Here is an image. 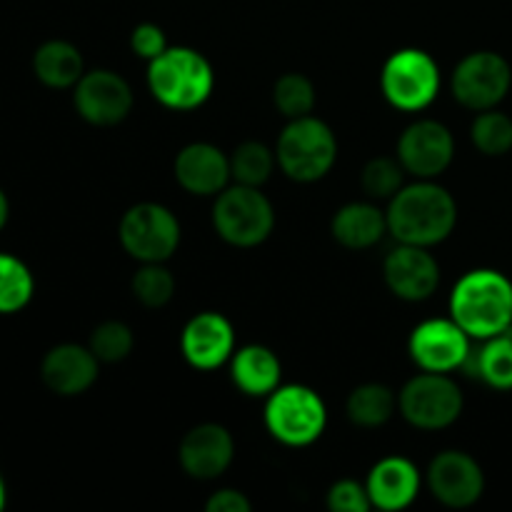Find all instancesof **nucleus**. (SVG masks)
<instances>
[{"label": "nucleus", "mask_w": 512, "mask_h": 512, "mask_svg": "<svg viewBox=\"0 0 512 512\" xmlns=\"http://www.w3.org/2000/svg\"><path fill=\"white\" fill-rule=\"evenodd\" d=\"M133 295L145 308H163L175 295V278L163 263H145L133 278Z\"/></svg>", "instance_id": "obj_30"}, {"label": "nucleus", "mask_w": 512, "mask_h": 512, "mask_svg": "<svg viewBox=\"0 0 512 512\" xmlns=\"http://www.w3.org/2000/svg\"><path fill=\"white\" fill-rule=\"evenodd\" d=\"M205 508L208 512H250V500L238 490H218L215 495H210Z\"/></svg>", "instance_id": "obj_35"}, {"label": "nucleus", "mask_w": 512, "mask_h": 512, "mask_svg": "<svg viewBox=\"0 0 512 512\" xmlns=\"http://www.w3.org/2000/svg\"><path fill=\"white\" fill-rule=\"evenodd\" d=\"M430 493L448 508H470L485 493V475L478 460L460 450H445L428 468Z\"/></svg>", "instance_id": "obj_14"}, {"label": "nucleus", "mask_w": 512, "mask_h": 512, "mask_svg": "<svg viewBox=\"0 0 512 512\" xmlns=\"http://www.w3.org/2000/svg\"><path fill=\"white\" fill-rule=\"evenodd\" d=\"M328 413L315 390L305 385H283L268 395L265 428L275 440L293 448L315 443L323 435Z\"/></svg>", "instance_id": "obj_5"}, {"label": "nucleus", "mask_w": 512, "mask_h": 512, "mask_svg": "<svg viewBox=\"0 0 512 512\" xmlns=\"http://www.w3.org/2000/svg\"><path fill=\"white\" fill-rule=\"evenodd\" d=\"M328 508L333 512H368L373 508L368 488L355 480H340L330 488Z\"/></svg>", "instance_id": "obj_33"}, {"label": "nucleus", "mask_w": 512, "mask_h": 512, "mask_svg": "<svg viewBox=\"0 0 512 512\" xmlns=\"http://www.w3.org/2000/svg\"><path fill=\"white\" fill-rule=\"evenodd\" d=\"M75 110L98 128H110L128 118L133 110V90L123 75L113 70H90L75 83Z\"/></svg>", "instance_id": "obj_11"}, {"label": "nucleus", "mask_w": 512, "mask_h": 512, "mask_svg": "<svg viewBox=\"0 0 512 512\" xmlns=\"http://www.w3.org/2000/svg\"><path fill=\"white\" fill-rule=\"evenodd\" d=\"M235 455L233 435L215 423L195 425L180 440L178 458L185 473L195 480H215L230 468Z\"/></svg>", "instance_id": "obj_16"}, {"label": "nucleus", "mask_w": 512, "mask_h": 512, "mask_svg": "<svg viewBox=\"0 0 512 512\" xmlns=\"http://www.w3.org/2000/svg\"><path fill=\"white\" fill-rule=\"evenodd\" d=\"M5 508V483H3V478H0V510Z\"/></svg>", "instance_id": "obj_37"}, {"label": "nucleus", "mask_w": 512, "mask_h": 512, "mask_svg": "<svg viewBox=\"0 0 512 512\" xmlns=\"http://www.w3.org/2000/svg\"><path fill=\"white\" fill-rule=\"evenodd\" d=\"M395 405H398V400L388 385H360L348 398V418L360 428H380L393 418Z\"/></svg>", "instance_id": "obj_25"}, {"label": "nucleus", "mask_w": 512, "mask_h": 512, "mask_svg": "<svg viewBox=\"0 0 512 512\" xmlns=\"http://www.w3.org/2000/svg\"><path fill=\"white\" fill-rule=\"evenodd\" d=\"M473 145L488 158H500L512 150V118L500 110H483L470 128Z\"/></svg>", "instance_id": "obj_28"}, {"label": "nucleus", "mask_w": 512, "mask_h": 512, "mask_svg": "<svg viewBox=\"0 0 512 512\" xmlns=\"http://www.w3.org/2000/svg\"><path fill=\"white\" fill-rule=\"evenodd\" d=\"M98 363L100 360L95 358L93 350L83 348V345H55L40 363V378H43L45 388L53 390L55 395L73 398V395L93 388V383L98 380Z\"/></svg>", "instance_id": "obj_17"}, {"label": "nucleus", "mask_w": 512, "mask_h": 512, "mask_svg": "<svg viewBox=\"0 0 512 512\" xmlns=\"http://www.w3.org/2000/svg\"><path fill=\"white\" fill-rule=\"evenodd\" d=\"M8 215H10V203L8 198H5L3 188H0V230H3L5 223H8Z\"/></svg>", "instance_id": "obj_36"}, {"label": "nucleus", "mask_w": 512, "mask_h": 512, "mask_svg": "<svg viewBox=\"0 0 512 512\" xmlns=\"http://www.w3.org/2000/svg\"><path fill=\"white\" fill-rule=\"evenodd\" d=\"M35 280L23 260L0 253V315L20 313L33 300Z\"/></svg>", "instance_id": "obj_26"}, {"label": "nucleus", "mask_w": 512, "mask_h": 512, "mask_svg": "<svg viewBox=\"0 0 512 512\" xmlns=\"http://www.w3.org/2000/svg\"><path fill=\"white\" fill-rule=\"evenodd\" d=\"M450 315L475 340L508 333L512 328V283L498 270H470L450 295Z\"/></svg>", "instance_id": "obj_2"}, {"label": "nucleus", "mask_w": 512, "mask_h": 512, "mask_svg": "<svg viewBox=\"0 0 512 512\" xmlns=\"http://www.w3.org/2000/svg\"><path fill=\"white\" fill-rule=\"evenodd\" d=\"M235 333L220 313H200L185 325L180 348L185 360L198 370H213L233 355Z\"/></svg>", "instance_id": "obj_18"}, {"label": "nucleus", "mask_w": 512, "mask_h": 512, "mask_svg": "<svg viewBox=\"0 0 512 512\" xmlns=\"http://www.w3.org/2000/svg\"><path fill=\"white\" fill-rule=\"evenodd\" d=\"M175 178L193 195H218L233 178L230 158L210 143H190L175 158Z\"/></svg>", "instance_id": "obj_19"}, {"label": "nucleus", "mask_w": 512, "mask_h": 512, "mask_svg": "<svg viewBox=\"0 0 512 512\" xmlns=\"http://www.w3.org/2000/svg\"><path fill=\"white\" fill-rule=\"evenodd\" d=\"M455 155L453 133L438 120H418L408 125L398 140V160L405 173L433 180L448 170Z\"/></svg>", "instance_id": "obj_12"}, {"label": "nucleus", "mask_w": 512, "mask_h": 512, "mask_svg": "<svg viewBox=\"0 0 512 512\" xmlns=\"http://www.w3.org/2000/svg\"><path fill=\"white\" fill-rule=\"evenodd\" d=\"M213 225L225 243L235 248H255L273 233V205L260 188L238 183L225 188L215 200Z\"/></svg>", "instance_id": "obj_6"}, {"label": "nucleus", "mask_w": 512, "mask_h": 512, "mask_svg": "<svg viewBox=\"0 0 512 512\" xmlns=\"http://www.w3.org/2000/svg\"><path fill=\"white\" fill-rule=\"evenodd\" d=\"M275 105L285 118H305L313 113L315 108V88L305 75L300 73H285L283 78L275 83L273 90Z\"/></svg>", "instance_id": "obj_29"}, {"label": "nucleus", "mask_w": 512, "mask_h": 512, "mask_svg": "<svg viewBox=\"0 0 512 512\" xmlns=\"http://www.w3.org/2000/svg\"><path fill=\"white\" fill-rule=\"evenodd\" d=\"M410 358L430 373H453L470 355V335L450 320H425L410 335Z\"/></svg>", "instance_id": "obj_13"}, {"label": "nucleus", "mask_w": 512, "mask_h": 512, "mask_svg": "<svg viewBox=\"0 0 512 512\" xmlns=\"http://www.w3.org/2000/svg\"><path fill=\"white\" fill-rule=\"evenodd\" d=\"M280 170L298 183H315L325 178L338 158V140L323 120L305 115L285 125L278 138Z\"/></svg>", "instance_id": "obj_4"}, {"label": "nucleus", "mask_w": 512, "mask_h": 512, "mask_svg": "<svg viewBox=\"0 0 512 512\" xmlns=\"http://www.w3.org/2000/svg\"><path fill=\"white\" fill-rule=\"evenodd\" d=\"M333 238L350 250H368L380 243L388 230V213L375 208L373 203H348L335 213Z\"/></svg>", "instance_id": "obj_21"}, {"label": "nucleus", "mask_w": 512, "mask_h": 512, "mask_svg": "<svg viewBox=\"0 0 512 512\" xmlns=\"http://www.w3.org/2000/svg\"><path fill=\"white\" fill-rule=\"evenodd\" d=\"M403 173L405 168L398 160L390 158H375L365 165L363 170V188L370 198H393L400 188H403Z\"/></svg>", "instance_id": "obj_32"}, {"label": "nucleus", "mask_w": 512, "mask_h": 512, "mask_svg": "<svg viewBox=\"0 0 512 512\" xmlns=\"http://www.w3.org/2000/svg\"><path fill=\"white\" fill-rule=\"evenodd\" d=\"M373 508L398 512L413 505L420 493V473L408 458H385L370 470L365 483Z\"/></svg>", "instance_id": "obj_20"}, {"label": "nucleus", "mask_w": 512, "mask_h": 512, "mask_svg": "<svg viewBox=\"0 0 512 512\" xmlns=\"http://www.w3.org/2000/svg\"><path fill=\"white\" fill-rule=\"evenodd\" d=\"M480 348H470L463 370L480 378L495 390H512V335L510 330L495 338L480 340Z\"/></svg>", "instance_id": "obj_24"}, {"label": "nucleus", "mask_w": 512, "mask_h": 512, "mask_svg": "<svg viewBox=\"0 0 512 512\" xmlns=\"http://www.w3.org/2000/svg\"><path fill=\"white\" fill-rule=\"evenodd\" d=\"M380 85L390 105L415 113L438 98L440 68L425 50L403 48L385 60Z\"/></svg>", "instance_id": "obj_7"}, {"label": "nucleus", "mask_w": 512, "mask_h": 512, "mask_svg": "<svg viewBox=\"0 0 512 512\" xmlns=\"http://www.w3.org/2000/svg\"><path fill=\"white\" fill-rule=\"evenodd\" d=\"M280 368L278 355L265 345H245L235 353L233 358V380L245 395L263 398L270 395L280 385Z\"/></svg>", "instance_id": "obj_22"}, {"label": "nucleus", "mask_w": 512, "mask_h": 512, "mask_svg": "<svg viewBox=\"0 0 512 512\" xmlns=\"http://www.w3.org/2000/svg\"><path fill=\"white\" fill-rule=\"evenodd\" d=\"M385 283L398 298L420 303L428 300L440 285V265L428 248L403 243L385 258Z\"/></svg>", "instance_id": "obj_15"}, {"label": "nucleus", "mask_w": 512, "mask_h": 512, "mask_svg": "<svg viewBox=\"0 0 512 512\" xmlns=\"http://www.w3.org/2000/svg\"><path fill=\"white\" fill-rule=\"evenodd\" d=\"M33 73L48 88H73L85 75L83 55L68 40H48L35 50Z\"/></svg>", "instance_id": "obj_23"}, {"label": "nucleus", "mask_w": 512, "mask_h": 512, "mask_svg": "<svg viewBox=\"0 0 512 512\" xmlns=\"http://www.w3.org/2000/svg\"><path fill=\"white\" fill-rule=\"evenodd\" d=\"M510 85V63L493 50H478V53L465 55L453 73L455 100L475 113L498 108L508 98Z\"/></svg>", "instance_id": "obj_10"}, {"label": "nucleus", "mask_w": 512, "mask_h": 512, "mask_svg": "<svg viewBox=\"0 0 512 512\" xmlns=\"http://www.w3.org/2000/svg\"><path fill=\"white\" fill-rule=\"evenodd\" d=\"M120 243L140 263H165L180 245V223L165 205L138 203L120 220Z\"/></svg>", "instance_id": "obj_9"}, {"label": "nucleus", "mask_w": 512, "mask_h": 512, "mask_svg": "<svg viewBox=\"0 0 512 512\" xmlns=\"http://www.w3.org/2000/svg\"><path fill=\"white\" fill-rule=\"evenodd\" d=\"M133 345V330L120 320H108L93 330L88 348L93 350L100 363H120L133 353Z\"/></svg>", "instance_id": "obj_31"}, {"label": "nucleus", "mask_w": 512, "mask_h": 512, "mask_svg": "<svg viewBox=\"0 0 512 512\" xmlns=\"http://www.w3.org/2000/svg\"><path fill=\"white\" fill-rule=\"evenodd\" d=\"M130 48H133L135 55L150 60H155L158 55H163L168 50V40H165V33L155 23H143L133 30L130 35Z\"/></svg>", "instance_id": "obj_34"}, {"label": "nucleus", "mask_w": 512, "mask_h": 512, "mask_svg": "<svg viewBox=\"0 0 512 512\" xmlns=\"http://www.w3.org/2000/svg\"><path fill=\"white\" fill-rule=\"evenodd\" d=\"M398 408L420 430H443L463 413V393L448 373L415 375L398 395Z\"/></svg>", "instance_id": "obj_8"}, {"label": "nucleus", "mask_w": 512, "mask_h": 512, "mask_svg": "<svg viewBox=\"0 0 512 512\" xmlns=\"http://www.w3.org/2000/svg\"><path fill=\"white\" fill-rule=\"evenodd\" d=\"M455 223L458 205L453 195L430 180L400 188L390 198L388 230L400 243L430 248L443 243L453 233Z\"/></svg>", "instance_id": "obj_1"}, {"label": "nucleus", "mask_w": 512, "mask_h": 512, "mask_svg": "<svg viewBox=\"0 0 512 512\" xmlns=\"http://www.w3.org/2000/svg\"><path fill=\"white\" fill-rule=\"evenodd\" d=\"M273 168L275 155L263 143H255V140L238 145L233 150V155H230V175L240 185L260 188L263 183H268V178L273 175Z\"/></svg>", "instance_id": "obj_27"}, {"label": "nucleus", "mask_w": 512, "mask_h": 512, "mask_svg": "<svg viewBox=\"0 0 512 512\" xmlns=\"http://www.w3.org/2000/svg\"><path fill=\"white\" fill-rule=\"evenodd\" d=\"M150 93L173 110H193L210 98L215 75L205 55L193 48H168L150 60Z\"/></svg>", "instance_id": "obj_3"}]
</instances>
